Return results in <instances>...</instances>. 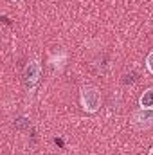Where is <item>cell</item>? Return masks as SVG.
Returning a JSON list of instances; mask_svg holds the SVG:
<instances>
[{
	"label": "cell",
	"mask_w": 153,
	"mask_h": 155,
	"mask_svg": "<svg viewBox=\"0 0 153 155\" xmlns=\"http://www.w3.org/2000/svg\"><path fill=\"white\" fill-rule=\"evenodd\" d=\"M135 128L139 130H150L153 128V110L148 108H139L132 114V121H130Z\"/></svg>",
	"instance_id": "cell-3"
},
{
	"label": "cell",
	"mask_w": 153,
	"mask_h": 155,
	"mask_svg": "<svg viewBox=\"0 0 153 155\" xmlns=\"http://www.w3.org/2000/svg\"><path fill=\"white\" fill-rule=\"evenodd\" d=\"M150 155H153V146H151V148H150Z\"/></svg>",
	"instance_id": "cell-7"
},
{
	"label": "cell",
	"mask_w": 153,
	"mask_h": 155,
	"mask_svg": "<svg viewBox=\"0 0 153 155\" xmlns=\"http://www.w3.org/2000/svg\"><path fill=\"white\" fill-rule=\"evenodd\" d=\"M9 2H15V4H16V2H22V0H9Z\"/></svg>",
	"instance_id": "cell-6"
},
{
	"label": "cell",
	"mask_w": 153,
	"mask_h": 155,
	"mask_svg": "<svg viewBox=\"0 0 153 155\" xmlns=\"http://www.w3.org/2000/svg\"><path fill=\"white\" fill-rule=\"evenodd\" d=\"M146 69L150 71V74H153V49L150 51V54L146 56Z\"/></svg>",
	"instance_id": "cell-5"
},
{
	"label": "cell",
	"mask_w": 153,
	"mask_h": 155,
	"mask_svg": "<svg viewBox=\"0 0 153 155\" xmlns=\"http://www.w3.org/2000/svg\"><path fill=\"white\" fill-rule=\"evenodd\" d=\"M40 78H41V63H40L38 58H31L24 69V74H22V79H24V85L27 90H34V87L38 85Z\"/></svg>",
	"instance_id": "cell-2"
},
{
	"label": "cell",
	"mask_w": 153,
	"mask_h": 155,
	"mask_svg": "<svg viewBox=\"0 0 153 155\" xmlns=\"http://www.w3.org/2000/svg\"><path fill=\"white\" fill-rule=\"evenodd\" d=\"M139 107L141 108H148V110H153V87L146 88L141 97H139Z\"/></svg>",
	"instance_id": "cell-4"
},
{
	"label": "cell",
	"mask_w": 153,
	"mask_h": 155,
	"mask_svg": "<svg viewBox=\"0 0 153 155\" xmlns=\"http://www.w3.org/2000/svg\"><path fill=\"white\" fill-rule=\"evenodd\" d=\"M79 101L86 114H96L101 108V92L94 85H83L79 90Z\"/></svg>",
	"instance_id": "cell-1"
}]
</instances>
